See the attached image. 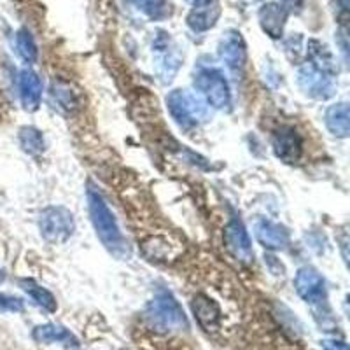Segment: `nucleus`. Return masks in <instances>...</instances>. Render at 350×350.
Returning <instances> with one entry per match:
<instances>
[{
    "label": "nucleus",
    "instance_id": "1",
    "mask_svg": "<svg viewBox=\"0 0 350 350\" xmlns=\"http://www.w3.org/2000/svg\"><path fill=\"white\" fill-rule=\"evenodd\" d=\"M88 208H90V217H92L96 237L100 239V242L104 243L105 249L116 258H130V247H128L124 235L121 233L120 224L105 203L104 196L100 195L98 189H95L93 186H90V189H88Z\"/></svg>",
    "mask_w": 350,
    "mask_h": 350
},
{
    "label": "nucleus",
    "instance_id": "2",
    "mask_svg": "<svg viewBox=\"0 0 350 350\" xmlns=\"http://www.w3.org/2000/svg\"><path fill=\"white\" fill-rule=\"evenodd\" d=\"M295 289L299 295V298L312 306L315 319L323 327H327L333 324L331 317L329 305H327V293L326 282H324L323 275L310 267L299 268L295 279Z\"/></svg>",
    "mask_w": 350,
    "mask_h": 350
},
{
    "label": "nucleus",
    "instance_id": "3",
    "mask_svg": "<svg viewBox=\"0 0 350 350\" xmlns=\"http://www.w3.org/2000/svg\"><path fill=\"white\" fill-rule=\"evenodd\" d=\"M146 319L149 326L159 333H175L189 327L183 306L172 296V293L159 289L154 298L148 303Z\"/></svg>",
    "mask_w": 350,
    "mask_h": 350
},
{
    "label": "nucleus",
    "instance_id": "4",
    "mask_svg": "<svg viewBox=\"0 0 350 350\" xmlns=\"http://www.w3.org/2000/svg\"><path fill=\"white\" fill-rule=\"evenodd\" d=\"M167 107L175 123L184 130L195 128L203 121H207L208 109H211L202 96L186 90H174L167 96Z\"/></svg>",
    "mask_w": 350,
    "mask_h": 350
},
{
    "label": "nucleus",
    "instance_id": "5",
    "mask_svg": "<svg viewBox=\"0 0 350 350\" xmlns=\"http://www.w3.org/2000/svg\"><path fill=\"white\" fill-rule=\"evenodd\" d=\"M195 88L208 107L226 109L230 105V84L217 68H202L195 77Z\"/></svg>",
    "mask_w": 350,
    "mask_h": 350
},
{
    "label": "nucleus",
    "instance_id": "6",
    "mask_svg": "<svg viewBox=\"0 0 350 350\" xmlns=\"http://www.w3.org/2000/svg\"><path fill=\"white\" fill-rule=\"evenodd\" d=\"M74 215L64 207H48L40 212V235L51 243H64L74 233Z\"/></svg>",
    "mask_w": 350,
    "mask_h": 350
},
{
    "label": "nucleus",
    "instance_id": "7",
    "mask_svg": "<svg viewBox=\"0 0 350 350\" xmlns=\"http://www.w3.org/2000/svg\"><path fill=\"white\" fill-rule=\"evenodd\" d=\"M152 56H154L156 72H158L159 79L163 83H170L179 70L183 58L170 37L165 32H158L156 39L152 40Z\"/></svg>",
    "mask_w": 350,
    "mask_h": 350
},
{
    "label": "nucleus",
    "instance_id": "8",
    "mask_svg": "<svg viewBox=\"0 0 350 350\" xmlns=\"http://www.w3.org/2000/svg\"><path fill=\"white\" fill-rule=\"evenodd\" d=\"M298 84L305 95L315 100H327L334 95L333 76L319 70L317 67L306 62L298 70Z\"/></svg>",
    "mask_w": 350,
    "mask_h": 350
},
{
    "label": "nucleus",
    "instance_id": "9",
    "mask_svg": "<svg viewBox=\"0 0 350 350\" xmlns=\"http://www.w3.org/2000/svg\"><path fill=\"white\" fill-rule=\"evenodd\" d=\"M219 58L231 72L239 74L243 70L247 62V48L239 32L230 30V32L224 33V37L219 42Z\"/></svg>",
    "mask_w": 350,
    "mask_h": 350
},
{
    "label": "nucleus",
    "instance_id": "10",
    "mask_svg": "<svg viewBox=\"0 0 350 350\" xmlns=\"http://www.w3.org/2000/svg\"><path fill=\"white\" fill-rule=\"evenodd\" d=\"M271 148H273L275 156L282 159L284 163H295L301 156L303 140L293 126H280L273 133Z\"/></svg>",
    "mask_w": 350,
    "mask_h": 350
},
{
    "label": "nucleus",
    "instance_id": "11",
    "mask_svg": "<svg viewBox=\"0 0 350 350\" xmlns=\"http://www.w3.org/2000/svg\"><path fill=\"white\" fill-rule=\"evenodd\" d=\"M224 243H226L228 251L235 256L239 261L249 262L254 258L249 233H247L245 226L239 219H231L230 223H228L226 230H224Z\"/></svg>",
    "mask_w": 350,
    "mask_h": 350
},
{
    "label": "nucleus",
    "instance_id": "12",
    "mask_svg": "<svg viewBox=\"0 0 350 350\" xmlns=\"http://www.w3.org/2000/svg\"><path fill=\"white\" fill-rule=\"evenodd\" d=\"M221 16V5L215 0H198L187 14V25L195 32H207L217 23Z\"/></svg>",
    "mask_w": 350,
    "mask_h": 350
},
{
    "label": "nucleus",
    "instance_id": "13",
    "mask_svg": "<svg viewBox=\"0 0 350 350\" xmlns=\"http://www.w3.org/2000/svg\"><path fill=\"white\" fill-rule=\"evenodd\" d=\"M254 235L262 247L273 249V251L284 249L289 243V231L284 226H280V224L267 221V219L256 223Z\"/></svg>",
    "mask_w": 350,
    "mask_h": 350
},
{
    "label": "nucleus",
    "instance_id": "14",
    "mask_svg": "<svg viewBox=\"0 0 350 350\" xmlns=\"http://www.w3.org/2000/svg\"><path fill=\"white\" fill-rule=\"evenodd\" d=\"M287 21V9L280 4L262 5L259 9V25H261L262 32H267L271 39H280L284 33V27Z\"/></svg>",
    "mask_w": 350,
    "mask_h": 350
},
{
    "label": "nucleus",
    "instance_id": "15",
    "mask_svg": "<svg viewBox=\"0 0 350 350\" xmlns=\"http://www.w3.org/2000/svg\"><path fill=\"white\" fill-rule=\"evenodd\" d=\"M191 310L200 326L207 333L219 329V326H221V310L211 298L203 295L195 296L191 301Z\"/></svg>",
    "mask_w": 350,
    "mask_h": 350
},
{
    "label": "nucleus",
    "instance_id": "16",
    "mask_svg": "<svg viewBox=\"0 0 350 350\" xmlns=\"http://www.w3.org/2000/svg\"><path fill=\"white\" fill-rule=\"evenodd\" d=\"M20 96L21 104L27 111H37L42 98V83L39 76L30 68H25L20 74Z\"/></svg>",
    "mask_w": 350,
    "mask_h": 350
},
{
    "label": "nucleus",
    "instance_id": "17",
    "mask_svg": "<svg viewBox=\"0 0 350 350\" xmlns=\"http://www.w3.org/2000/svg\"><path fill=\"white\" fill-rule=\"evenodd\" d=\"M51 96L55 104L65 112H74L81 107L79 90L67 81H55L51 86Z\"/></svg>",
    "mask_w": 350,
    "mask_h": 350
},
{
    "label": "nucleus",
    "instance_id": "18",
    "mask_svg": "<svg viewBox=\"0 0 350 350\" xmlns=\"http://www.w3.org/2000/svg\"><path fill=\"white\" fill-rule=\"evenodd\" d=\"M324 121H326L327 130H329L334 137H340V139H347V137H349V131H350L349 105H347L345 102L331 105V107L326 111Z\"/></svg>",
    "mask_w": 350,
    "mask_h": 350
},
{
    "label": "nucleus",
    "instance_id": "19",
    "mask_svg": "<svg viewBox=\"0 0 350 350\" xmlns=\"http://www.w3.org/2000/svg\"><path fill=\"white\" fill-rule=\"evenodd\" d=\"M33 340L39 343H64V345H77V338L67 327L60 324H42L37 326L32 333Z\"/></svg>",
    "mask_w": 350,
    "mask_h": 350
},
{
    "label": "nucleus",
    "instance_id": "20",
    "mask_svg": "<svg viewBox=\"0 0 350 350\" xmlns=\"http://www.w3.org/2000/svg\"><path fill=\"white\" fill-rule=\"evenodd\" d=\"M308 62H310L314 67H317L319 70L326 72L329 76L336 74V64H334V58L331 55V51L327 49L326 44H323L321 40H310L308 42Z\"/></svg>",
    "mask_w": 350,
    "mask_h": 350
},
{
    "label": "nucleus",
    "instance_id": "21",
    "mask_svg": "<svg viewBox=\"0 0 350 350\" xmlns=\"http://www.w3.org/2000/svg\"><path fill=\"white\" fill-rule=\"evenodd\" d=\"M20 287L25 291V293H27L28 296H30V298L33 299V303H36L37 306H40V308H42V310L49 312V314L56 312L58 305H56L55 296H53L48 289H44L42 286H39L36 280L21 279Z\"/></svg>",
    "mask_w": 350,
    "mask_h": 350
},
{
    "label": "nucleus",
    "instance_id": "22",
    "mask_svg": "<svg viewBox=\"0 0 350 350\" xmlns=\"http://www.w3.org/2000/svg\"><path fill=\"white\" fill-rule=\"evenodd\" d=\"M20 146L28 154L39 156L44 152L46 142H44V135L37 128L25 126L20 130Z\"/></svg>",
    "mask_w": 350,
    "mask_h": 350
},
{
    "label": "nucleus",
    "instance_id": "23",
    "mask_svg": "<svg viewBox=\"0 0 350 350\" xmlns=\"http://www.w3.org/2000/svg\"><path fill=\"white\" fill-rule=\"evenodd\" d=\"M16 49H18V55L23 58L27 64H33L37 60V44L33 40L32 33L28 32L27 28H21L20 32L16 33Z\"/></svg>",
    "mask_w": 350,
    "mask_h": 350
},
{
    "label": "nucleus",
    "instance_id": "24",
    "mask_svg": "<svg viewBox=\"0 0 350 350\" xmlns=\"http://www.w3.org/2000/svg\"><path fill=\"white\" fill-rule=\"evenodd\" d=\"M140 11L151 20H165L170 14V2L168 0H135Z\"/></svg>",
    "mask_w": 350,
    "mask_h": 350
},
{
    "label": "nucleus",
    "instance_id": "25",
    "mask_svg": "<svg viewBox=\"0 0 350 350\" xmlns=\"http://www.w3.org/2000/svg\"><path fill=\"white\" fill-rule=\"evenodd\" d=\"M23 299L16 296L0 295V312H23Z\"/></svg>",
    "mask_w": 350,
    "mask_h": 350
},
{
    "label": "nucleus",
    "instance_id": "26",
    "mask_svg": "<svg viewBox=\"0 0 350 350\" xmlns=\"http://www.w3.org/2000/svg\"><path fill=\"white\" fill-rule=\"evenodd\" d=\"M324 350H349V345L343 342H324Z\"/></svg>",
    "mask_w": 350,
    "mask_h": 350
},
{
    "label": "nucleus",
    "instance_id": "27",
    "mask_svg": "<svg viewBox=\"0 0 350 350\" xmlns=\"http://www.w3.org/2000/svg\"><path fill=\"white\" fill-rule=\"evenodd\" d=\"M286 9H296V11H299L303 5V0H282V4Z\"/></svg>",
    "mask_w": 350,
    "mask_h": 350
},
{
    "label": "nucleus",
    "instance_id": "28",
    "mask_svg": "<svg viewBox=\"0 0 350 350\" xmlns=\"http://www.w3.org/2000/svg\"><path fill=\"white\" fill-rule=\"evenodd\" d=\"M4 280V273H2V270H0V282Z\"/></svg>",
    "mask_w": 350,
    "mask_h": 350
},
{
    "label": "nucleus",
    "instance_id": "29",
    "mask_svg": "<svg viewBox=\"0 0 350 350\" xmlns=\"http://www.w3.org/2000/svg\"><path fill=\"white\" fill-rule=\"evenodd\" d=\"M193 2H198V0H193Z\"/></svg>",
    "mask_w": 350,
    "mask_h": 350
}]
</instances>
